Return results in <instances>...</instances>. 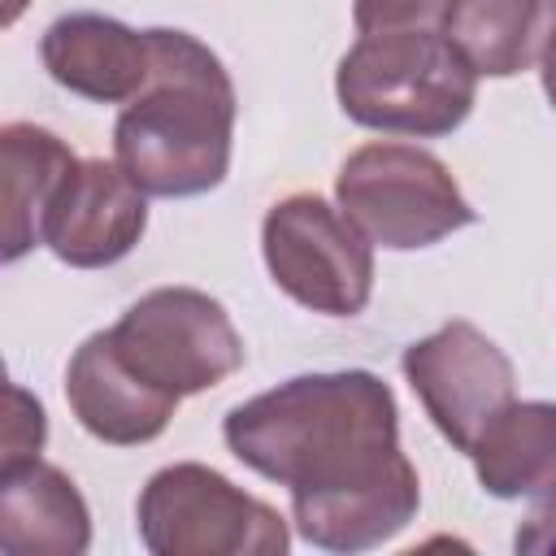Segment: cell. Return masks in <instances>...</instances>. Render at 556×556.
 <instances>
[{
    "instance_id": "12",
    "label": "cell",
    "mask_w": 556,
    "mask_h": 556,
    "mask_svg": "<svg viewBox=\"0 0 556 556\" xmlns=\"http://www.w3.org/2000/svg\"><path fill=\"white\" fill-rule=\"evenodd\" d=\"M0 547L9 556H78L91 547V513L78 486L48 460L0 465Z\"/></svg>"
},
{
    "instance_id": "9",
    "label": "cell",
    "mask_w": 556,
    "mask_h": 556,
    "mask_svg": "<svg viewBox=\"0 0 556 556\" xmlns=\"http://www.w3.org/2000/svg\"><path fill=\"white\" fill-rule=\"evenodd\" d=\"M143 230H148L143 191L130 182V174L117 161L91 156L78 161L74 174L65 178L48 213L43 243L52 248L56 261L74 269H104L126 252H135Z\"/></svg>"
},
{
    "instance_id": "14",
    "label": "cell",
    "mask_w": 556,
    "mask_h": 556,
    "mask_svg": "<svg viewBox=\"0 0 556 556\" xmlns=\"http://www.w3.org/2000/svg\"><path fill=\"white\" fill-rule=\"evenodd\" d=\"M556 30V0H452L443 35L478 78L534 70Z\"/></svg>"
},
{
    "instance_id": "7",
    "label": "cell",
    "mask_w": 556,
    "mask_h": 556,
    "mask_svg": "<svg viewBox=\"0 0 556 556\" xmlns=\"http://www.w3.org/2000/svg\"><path fill=\"white\" fill-rule=\"evenodd\" d=\"M117 352L135 374L169 395H200L243 365V339L230 313L195 287H156L113 326Z\"/></svg>"
},
{
    "instance_id": "19",
    "label": "cell",
    "mask_w": 556,
    "mask_h": 556,
    "mask_svg": "<svg viewBox=\"0 0 556 556\" xmlns=\"http://www.w3.org/2000/svg\"><path fill=\"white\" fill-rule=\"evenodd\" d=\"M539 74H543V91H547V100H552V109H556V30H552V39H547V52H543V61H539Z\"/></svg>"
},
{
    "instance_id": "2",
    "label": "cell",
    "mask_w": 556,
    "mask_h": 556,
    "mask_svg": "<svg viewBox=\"0 0 556 556\" xmlns=\"http://www.w3.org/2000/svg\"><path fill=\"white\" fill-rule=\"evenodd\" d=\"M148 87L122 104L113 161L143 195L187 200L222 187L235 139V83L222 56L187 30L152 26Z\"/></svg>"
},
{
    "instance_id": "3",
    "label": "cell",
    "mask_w": 556,
    "mask_h": 556,
    "mask_svg": "<svg viewBox=\"0 0 556 556\" xmlns=\"http://www.w3.org/2000/svg\"><path fill=\"white\" fill-rule=\"evenodd\" d=\"M334 96L365 130L439 139L473 113L478 74L443 30H387L343 52Z\"/></svg>"
},
{
    "instance_id": "16",
    "label": "cell",
    "mask_w": 556,
    "mask_h": 556,
    "mask_svg": "<svg viewBox=\"0 0 556 556\" xmlns=\"http://www.w3.org/2000/svg\"><path fill=\"white\" fill-rule=\"evenodd\" d=\"M452 0H356L352 22L361 35L387 30H443Z\"/></svg>"
},
{
    "instance_id": "10",
    "label": "cell",
    "mask_w": 556,
    "mask_h": 556,
    "mask_svg": "<svg viewBox=\"0 0 556 556\" xmlns=\"http://www.w3.org/2000/svg\"><path fill=\"white\" fill-rule=\"evenodd\" d=\"M65 400H70V413L78 417V426L109 447L152 443L178 408V395L152 387L143 374H135L126 365V356L117 352L109 330H96L70 356Z\"/></svg>"
},
{
    "instance_id": "4",
    "label": "cell",
    "mask_w": 556,
    "mask_h": 556,
    "mask_svg": "<svg viewBox=\"0 0 556 556\" xmlns=\"http://www.w3.org/2000/svg\"><path fill=\"white\" fill-rule=\"evenodd\" d=\"M334 195L356 230L391 252L430 248L478 217L434 152L395 139L356 148L339 165Z\"/></svg>"
},
{
    "instance_id": "17",
    "label": "cell",
    "mask_w": 556,
    "mask_h": 556,
    "mask_svg": "<svg viewBox=\"0 0 556 556\" xmlns=\"http://www.w3.org/2000/svg\"><path fill=\"white\" fill-rule=\"evenodd\" d=\"M43 434H48V421H43V408H39V400H30V395H26L22 387H9V430H4V465L39 456V447H43Z\"/></svg>"
},
{
    "instance_id": "15",
    "label": "cell",
    "mask_w": 556,
    "mask_h": 556,
    "mask_svg": "<svg viewBox=\"0 0 556 556\" xmlns=\"http://www.w3.org/2000/svg\"><path fill=\"white\" fill-rule=\"evenodd\" d=\"M473 473L495 500H543L556 491V404L513 400L478 439Z\"/></svg>"
},
{
    "instance_id": "8",
    "label": "cell",
    "mask_w": 556,
    "mask_h": 556,
    "mask_svg": "<svg viewBox=\"0 0 556 556\" xmlns=\"http://www.w3.org/2000/svg\"><path fill=\"white\" fill-rule=\"evenodd\" d=\"M404 378L456 452H473L486 426L517 400L508 352L473 321H447L404 352Z\"/></svg>"
},
{
    "instance_id": "18",
    "label": "cell",
    "mask_w": 556,
    "mask_h": 556,
    "mask_svg": "<svg viewBox=\"0 0 556 556\" xmlns=\"http://www.w3.org/2000/svg\"><path fill=\"white\" fill-rule=\"evenodd\" d=\"M517 552H556V491L534 500L530 517L517 526Z\"/></svg>"
},
{
    "instance_id": "11",
    "label": "cell",
    "mask_w": 556,
    "mask_h": 556,
    "mask_svg": "<svg viewBox=\"0 0 556 556\" xmlns=\"http://www.w3.org/2000/svg\"><path fill=\"white\" fill-rule=\"evenodd\" d=\"M43 70L91 104H130L152 74V39L104 13H65L39 39Z\"/></svg>"
},
{
    "instance_id": "13",
    "label": "cell",
    "mask_w": 556,
    "mask_h": 556,
    "mask_svg": "<svg viewBox=\"0 0 556 556\" xmlns=\"http://www.w3.org/2000/svg\"><path fill=\"white\" fill-rule=\"evenodd\" d=\"M4 161V261H22L48 235V213L74 174L78 156L65 139L35 122H9L0 130Z\"/></svg>"
},
{
    "instance_id": "6",
    "label": "cell",
    "mask_w": 556,
    "mask_h": 556,
    "mask_svg": "<svg viewBox=\"0 0 556 556\" xmlns=\"http://www.w3.org/2000/svg\"><path fill=\"white\" fill-rule=\"evenodd\" d=\"M261 252L278 291L326 317H356L374 295V243L313 191L278 200L261 222Z\"/></svg>"
},
{
    "instance_id": "1",
    "label": "cell",
    "mask_w": 556,
    "mask_h": 556,
    "mask_svg": "<svg viewBox=\"0 0 556 556\" xmlns=\"http://www.w3.org/2000/svg\"><path fill=\"white\" fill-rule=\"evenodd\" d=\"M226 447L291 491L295 530L321 552L391 543L421 504L413 460L400 452V408L369 369L300 374L235 404Z\"/></svg>"
},
{
    "instance_id": "5",
    "label": "cell",
    "mask_w": 556,
    "mask_h": 556,
    "mask_svg": "<svg viewBox=\"0 0 556 556\" xmlns=\"http://www.w3.org/2000/svg\"><path fill=\"white\" fill-rule=\"evenodd\" d=\"M135 526L152 556H282L291 547L278 508L195 460L165 465L148 478Z\"/></svg>"
}]
</instances>
